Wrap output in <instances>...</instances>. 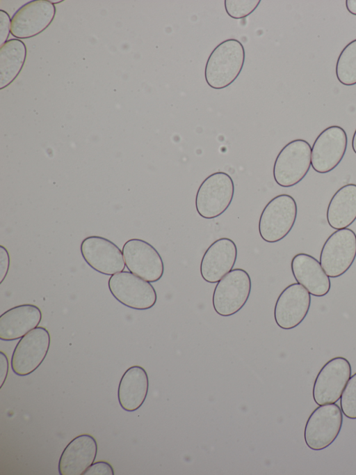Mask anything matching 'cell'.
<instances>
[{"label": "cell", "mask_w": 356, "mask_h": 475, "mask_svg": "<svg viewBox=\"0 0 356 475\" xmlns=\"http://www.w3.org/2000/svg\"><path fill=\"white\" fill-rule=\"evenodd\" d=\"M51 343L49 331L37 327L22 337L11 357V368L15 374L26 376L35 371L44 360Z\"/></svg>", "instance_id": "9"}, {"label": "cell", "mask_w": 356, "mask_h": 475, "mask_svg": "<svg viewBox=\"0 0 356 475\" xmlns=\"http://www.w3.org/2000/svg\"><path fill=\"white\" fill-rule=\"evenodd\" d=\"M311 305V295L301 284L293 283L279 295L274 308V318L283 329L298 327L307 316Z\"/></svg>", "instance_id": "15"}, {"label": "cell", "mask_w": 356, "mask_h": 475, "mask_svg": "<svg viewBox=\"0 0 356 475\" xmlns=\"http://www.w3.org/2000/svg\"><path fill=\"white\" fill-rule=\"evenodd\" d=\"M335 73L341 84L347 86L356 84V39L341 50L336 63Z\"/></svg>", "instance_id": "23"}, {"label": "cell", "mask_w": 356, "mask_h": 475, "mask_svg": "<svg viewBox=\"0 0 356 475\" xmlns=\"http://www.w3.org/2000/svg\"><path fill=\"white\" fill-rule=\"evenodd\" d=\"M97 443L90 435L81 434L72 439L63 451L58 460L60 475H83L95 462Z\"/></svg>", "instance_id": "17"}, {"label": "cell", "mask_w": 356, "mask_h": 475, "mask_svg": "<svg viewBox=\"0 0 356 475\" xmlns=\"http://www.w3.org/2000/svg\"><path fill=\"white\" fill-rule=\"evenodd\" d=\"M83 475H114V470L110 463L102 460L93 462Z\"/></svg>", "instance_id": "26"}, {"label": "cell", "mask_w": 356, "mask_h": 475, "mask_svg": "<svg viewBox=\"0 0 356 475\" xmlns=\"http://www.w3.org/2000/svg\"><path fill=\"white\" fill-rule=\"evenodd\" d=\"M42 320L40 309L32 304H23L9 309L0 316V339L21 338L37 327Z\"/></svg>", "instance_id": "19"}, {"label": "cell", "mask_w": 356, "mask_h": 475, "mask_svg": "<svg viewBox=\"0 0 356 475\" xmlns=\"http://www.w3.org/2000/svg\"><path fill=\"white\" fill-rule=\"evenodd\" d=\"M227 15L233 19H242L250 15L257 8L260 0H225Z\"/></svg>", "instance_id": "25"}, {"label": "cell", "mask_w": 356, "mask_h": 475, "mask_svg": "<svg viewBox=\"0 0 356 475\" xmlns=\"http://www.w3.org/2000/svg\"><path fill=\"white\" fill-rule=\"evenodd\" d=\"M234 194L231 176L223 171L211 173L200 185L195 196L198 215L207 219L221 215L229 206Z\"/></svg>", "instance_id": "4"}, {"label": "cell", "mask_w": 356, "mask_h": 475, "mask_svg": "<svg viewBox=\"0 0 356 475\" xmlns=\"http://www.w3.org/2000/svg\"><path fill=\"white\" fill-rule=\"evenodd\" d=\"M80 249L86 263L101 274L111 276L124 270L122 251L107 238L87 237L81 242Z\"/></svg>", "instance_id": "14"}, {"label": "cell", "mask_w": 356, "mask_h": 475, "mask_svg": "<svg viewBox=\"0 0 356 475\" xmlns=\"http://www.w3.org/2000/svg\"><path fill=\"white\" fill-rule=\"evenodd\" d=\"M298 214L295 199L282 194L273 198L263 209L259 220V233L266 242L284 239L293 228Z\"/></svg>", "instance_id": "2"}, {"label": "cell", "mask_w": 356, "mask_h": 475, "mask_svg": "<svg viewBox=\"0 0 356 475\" xmlns=\"http://www.w3.org/2000/svg\"><path fill=\"white\" fill-rule=\"evenodd\" d=\"M346 7L350 14L356 15V0H346Z\"/></svg>", "instance_id": "30"}, {"label": "cell", "mask_w": 356, "mask_h": 475, "mask_svg": "<svg viewBox=\"0 0 356 475\" xmlns=\"http://www.w3.org/2000/svg\"><path fill=\"white\" fill-rule=\"evenodd\" d=\"M149 389V378L144 368L129 367L122 375L118 389V399L125 411L134 412L144 403Z\"/></svg>", "instance_id": "20"}, {"label": "cell", "mask_w": 356, "mask_h": 475, "mask_svg": "<svg viewBox=\"0 0 356 475\" xmlns=\"http://www.w3.org/2000/svg\"><path fill=\"white\" fill-rule=\"evenodd\" d=\"M327 221L336 230L346 228L356 220V185L346 184L331 198L327 208Z\"/></svg>", "instance_id": "21"}, {"label": "cell", "mask_w": 356, "mask_h": 475, "mask_svg": "<svg viewBox=\"0 0 356 475\" xmlns=\"http://www.w3.org/2000/svg\"><path fill=\"white\" fill-rule=\"evenodd\" d=\"M10 267V256L8 250L3 247H0V283L5 279Z\"/></svg>", "instance_id": "28"}, {"label": "cell", "mask_w": 356, "mask_h": 475, "mask_svg": "<svg viewBox=\"0 0 356 475\" xmlns=\"http://www.w3.org/2000/svg\"><path fill=\"white\" fill-rule=\"evenodd\" d=\"M237 247L228 238H221L214 241L206 250L200 263V274L210 283H218L235 265Z\"/></svg>", "instance_id": "16"}, {"label": "cell", "mask_w": 356, "mask_h": 475, "mask_svg": "<svg viewBox=\"0 0 356 475\" xmlns=\"http://www.w3.org/2000/svg\"><path fill=\"white\" fill-rule=\"evenodd\" d=\"M351 365L343 357L327 361L319 371L314 383L312 396L318 405L336 403L351 377Z\"/></svg>", "instance_id": "10"}, {"label": "cell", "mask_w": 356, "mask_h": 475, "mask_svg": "<svg viewBox=\"0 0 356 475\" xmlns=\"http://www.w3.org/2000/svg\"><path fill=\"white\" fill-rule=\"evenodd\" d=\"M343 414L350 419H356V373L348 381L340 398Z\"/></svg>", "instance_id": "24"}, {"label": "cell", "mask_w": 356, "mask_h": 475, "mask_svg": "<svg viewBox=\"0 0 356 475\" xmlns=\"http://www.w3.org/2000/svg\"><path fill=\"white\" fill-rule=\"evenodd\" d=\"M312 148L304 139H294L278 153L273 165V178L282 187H293L307 174L311 166Z\"/></svg>", "instance_id": "3"}, {"label": "cell", "mask_w": 356, "mask_h": 475, "mask_svg": "<svg viewBox=\"0 0 356 475\" xmlns=\"http://www.w3.org/2000/svg\"><path fill=\"white\" fill-rule=\"evenodd\" d=\"M348 145L346 131L340 126L332 125L323 130L312 147L311 165L318 173L334 169L343 158Z\"/></svg>", "instance_id": "11"}, {"label": "cell", "mask_w": 356, "mask_h": 475, "mask_svg": "<svg viewBox=\"0 0 356 475\" xmlns=\"http://www.w3.org/2000/svg\"><path fill=\"white\" fill-rule=\"evenodd\" d=\"M56 12V7L51 1H29L13 16L10 33L19 40L34 37L51 24Z\"/></svg>", "instance_id": "13"}, {"label": "cell", "mask_w": 356, "mask_h": 475, "mask_svg": "<svg viewBox=\"0 0 356 475\" xmlns=\"http://www.w3.org/2000/svg\"><path fill=\"white\" fill-rule=\"evenodd\" d=\"M108 287L115 299L133 309H151L157 300L156 292L150 282L131 272L122 271L111 275Z\"/></svg>", "instance_id": "8"}, {"label": "cell", "mask_w": 356, "mask_h": 475, "mask_svg": "<svg viewBox=\"0 0 356 475\" xmlns=\"http://www.w3.org/2000/svg\"><path fill=\"white\" fill-rule=\"evenodd\" d=\"M251 288L250 277L245 270H232L214 288L212 303L215 311L224 317L234 315L246 304Z\"/></svg>", "instance_id": "5"}, {"label": "cell", "mask_w": 356, "mask_h": 475, "mask_svg": "<svg viewBox=\"0 0 356 475\" xmlns=\"http://www.w3.org/2000/svg\"><path fill=\"white\" fill-rule=\"evenodd\" d=\"M356 258V235L350 228L333 232L324 242L320 263L329 277L337 278L345 274Z\"/></svg>", "instance_id": "7"}, {"label": "cell", "mask_w": 356, "mask_h": 475, "mask_svg": "<svg viewBox=\"0 0 356 475\" xmlns=\"http://www.w3.org/2000/svg\"><path fill=\"white\" fill-rule=\"evenodd\" d=\"M27 50L19 39L8 40L0 47V90L8 87L20 73Z\"/></svg>", "instance_id": "22"}, {"label": "cell", "mask_w": 356, "mask_h": 475, "mask_svg": "<svg viewBox=\"0 0 356 475\" xmlns=\"http://www.w3.org/2000/svg\"><path fill=\"white\" fill-rule=\"evenodd\" d=\"M352 148L353 152L356 154V130H355L352 139Z\"/></svg>", "instance_id": "31"}, {"label": "cell", "mask_w": 356, "mask_h": 475, "mask_svg": "<svg viewBox=\"0 0 356 475\" xmlns=\"http://www.w3.org/2000/svg\"><path fill=\"white\" fill-rule=\"evenodd\" d=\"M9 363L7 355L0 351V388H2L8 373Z\"/></svg>", "instance_id": "29"}, {"label": "cell", "mask_w": 356, "mask_h": 475, "mask_svg": "<svg viewBox=\"0 0 356 475\" xmlns=\"http://www.w3.org/2000/svg\"><path fill=\"white\" fill-rule=\"evenodd\" d=\"M125 265L135 275L156 282L163 274L164 265L158 251L149 242L138 238L127 240L122 247Z\"/></svg>", "instance_id": "12"}, {"label": "cell", "mask_w": 356, "mask_h": 475, "mask_svg": "<svg viewBox=\"0 0 356 475\" xmlns=\"http://www.w3.org/2000/svg\"><path fill=\"white\" fill-rule=\"evenodd\" d=\"M343 423V413L336 403L317 407L309 415L304 430L306 445L312 450L325 449L334 442Z\"/></svg>", "instance_id": "6"}, {"label": "cell", "mask_w": 356, "mask_h": 475, "mask_svg": "<svg viewBox=\"0 0 356 475\" xmlns=\"http://www.w3.org/2000/svg\"><path fill=\"white\" fill-rule=\"evenodd\" d=\"M291 269L297 283L313 296L323 297L329 293L331 288L330 277L314 256L305 253L296 254L291 260Z\"/></svg>", "instance_id": "18"}, {"label": "cell", "mask_w": 356, "mask_h": 475, "mask_svg": "<svg viewBox=\"0 0 356 475\" xmlns=\"http://www.w3.org/2000/svg\"><path fill=\"white\" fill-rule=\"evenodd\" d=\"M11 29V20L9 14L0 10V47L8 40Z\"/></svg>", "instance_id": "27"}, {"label": "cell", "mask_w": 356, "mask_h": 475, "mask_svg": "<svg viewBox=\"0 0 356 475\" xmlns=\"http://www.w3.org/2000/svg\"><path fill=\"white\" fill-rule=\"evenodd\" d=\"M245 49L236 39H227L218 44L206 63L204 78L214 89H222L232 84L240 75L245 63Z\"/></svg>", "instance_id": "1"}]
</instances>
